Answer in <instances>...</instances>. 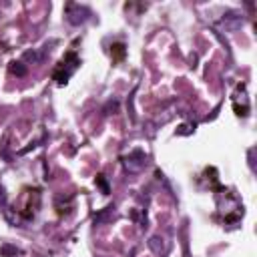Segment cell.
<instances>
[{"instance_id": "cell-1", "label": "cell", "mask_w": 257, "mask_h": 257, "mask_svg": "<svg viewBox=\"0 0 257 257\" xmlns=\"http://www.w3.org/2000/svg\"><path fill=\"white\" fill-rule=\"evenodd\" d=\"M110 48H114V52H116V60H120L122 56H124V44H114V46H110Z\"/></svg>"}]
</instances>
